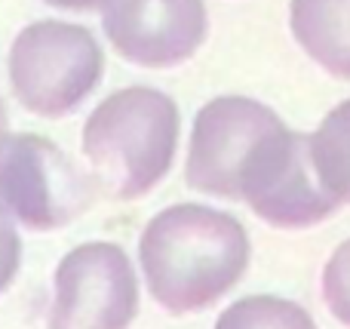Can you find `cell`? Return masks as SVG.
<instances>
[{"mask_svg": "<svg viewBox=\"0 0 350 329\" xmlns=\"http://www.w3.org/2000/svg\"><path fill=\"white\" fill-rule=\"evenodd\" d=\"M151 295L172 314L215 305L249 268V234L234 215L200 203L157 213L139 244Z\"/></svg>", "mask_w": 350, "mask_h": 329, "instance_id": "cell-1", "label": "cell"}, {"mask_svg": "<svg viewBox=\"0 0 350 329\" xmlns=\"http://www.w3.org/2000/svg\"><path fill=\"white\" fill-rule=\"evenodd\" d=\"M178 127V108L166 92L151 86L111 92L83 127V154L96 185L117 200L145 197L172 170Z\"/></svg>", "mask_w": 350, "mask_h": 329, "instance_id": "cell-2", "label": "cell"}, {"mask_svg": "<svg viewBox=\"0 0 350 329\" xmlns=\"http://www.w3.org/2000/svg\"><path fill=\"white\" fill-rule=\"evenodd\" d=\"M105 55L90 28L71 22H34L12 40L10 83L22 108L65 117L98 86Z\"/></svg>", "mask_w": 350, "mask_h": 329, "instance_id": "cell-3", "label": "cell"}, {"mask_svg": "<svg viewBox=\"0 0 350 329\" xmlns=\"http://www.w3.org/2000/svg\"><path fill=\"white\" fill-rule=\"evenodd\" d=\"M92 179L74 160L34 133L0 139V207L34 231H53L92 203Z\"/></svg>", "mask_w": 350, "mask_h": 329, "instance_id": "cell-4", "label": "cell"}, {"mask_svg": "<svg viewBox=\"0 0 350 329\" xmlns=\"http://www.w3.org/2000/svg\"><path fill=\"white\" fill-rule=\"evenodd\" d=\"M240 200L277 228H310L341 207L320 182L310 157V135L280 123L249 157L240 179Z\"/></svg>", "mask_w": 350, "mask_h": 329, "instance_id": "cell-5", "label": "cell"}, {"mask_svg": "<svg viewBox=\"0 0 350 329\" xmlns=\"http://www.w3.org/2000/svg\"><path fill=\"white\" fill-rule=\"evenodd\" d=\"M139 314V280L117 244H80L55 268L49 329H129Z\"/></svg>", "mask_w": 350, "mask_h": 329, "instance_id": "cell-6", "label": "cell"}, {"mask_svg": "<svg viewBox=\"0 0 350 329\" xmlns=\"http://www.w3.org/2000/svg\"><path fill=\"white\" fill-rule=\"evenodd\" d=\"M267 105L246 96H221L203 105L191 129L185 179L193 191L240 200V179L255 148L280 127Z\"/></svg>", "mask_w": 350, "mask_h": 329, "instance_id": "cell-7", "label": "cell"}, {"mask_svg": "<svg viewBox=\"0 0 350 329\" xmlns=\"http://www.w3.org/2000/svg\"><path fill=\"white\" fill-rule=\"evenodd\" d=\"M209 18L203 0H111L105 34L126 62L172 68L187 62L206 40Z\"/></svg>", "mask_w": 350, "mask_h": 329, "instance_id": "cell-8", "label": "cell"}, {"mask_svg": "<svg viewBox=\"0 0 350 329\" xmlns=\"http://www.w3.org/2000/svg\"><path fill=\"white\" fill-rule=\"evenodd\" d=\"M289 28L317 65L350 80V0H292Z\"/></svg>", "mask_w": 350, "mask_h": 329, "instance_id": "cell-9", "label": "cell"}, {"mask_svg": "<svg viewBox=\"0 0 350 329\" xmlns=\"http://www.w3.org/2000/svg\"><path fill=\"white\" fill-rule=\"evenodd\" d=\"M314 170L338 203H350V98L332 108L310 135Z\"/></svg>", "mask_w": 350, "mask_h": 329, "instance_id": "cell-10", "label": "cell"}, {"mask_svg": "<svg viewBox=\"0 0 350 329\" xmlns=\"http://www.w3.org/2000/svg\"><path fill=\"white\" fill-rule=\"evenodd\" d=\"M215 329H317L301 305L277 295L240 299L215 320Z\"/></svg>", "mask_w": 350, "mask_h": 329, "instance_id": "cell-11", "label": "cell"}, {"mask_svg": "<svg viewBox=\"0 0 350 329\" xmlns=\"http://www.w3.org/2000/svg\"><path fill=\"white\" fill-rule=\"evenodd\" d=\"M323 299L335 320L350 326V240L332 252L323 271Z\"/></svg>", "mask_w": 350, "mask_h": 329, "instance_id": "cell-12", "label": "cell"}, {"mask_svg": "<svg viewBox=\"0 0 350 329\" xmlns=\"http://www.w3.org/2000/svg\"><path fill=\"white\" fill-rule=\"evenodd\" d=\"M18 262H22V240H18V231L12 225L10 213L0 207V293L12 283Z\"/></svg>", "mask_w": 350, "mask_h": 329, "instance_id": "cell-13", "label": "cell"}, {"mask_svg": "<svg viewBox=\"0 0 350 329\" xmlns=\"http://www.w3.org/2000/svg\"><path fill=\"white\" fill-rule=\"evenodd\" d=\"M49 6H59V10H71V12H96L102 6H108L111 0H46Z\"/></svg>", "mask_w": 350, "mask_h": 329, "instance_id": "cell-14", "label": "cell"}, {"mask_svg": "<svg viewBox=\"0 0 350 329\" xmlns=\"http://www.w3.org/2000/svg\"><path fill=\"white\" fill-rule=\"evenodd\" d=\"M6 135V108H3V98H0V139Z\"/></svg>", "mask_w": 350, "mask_h": 329, "instance_id": "cell-15", "label": "cell"}]
</instances>
